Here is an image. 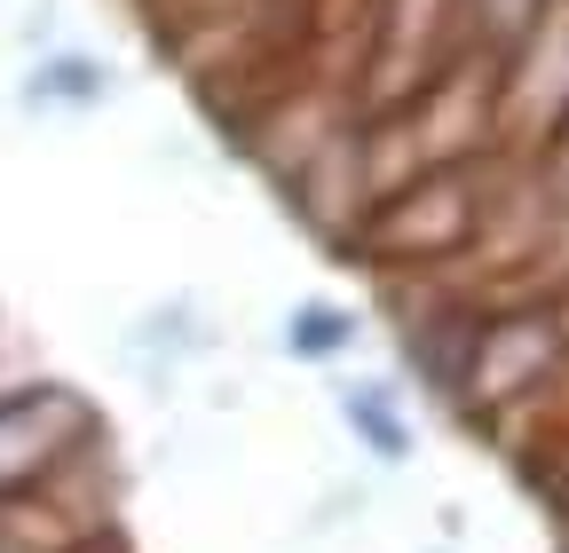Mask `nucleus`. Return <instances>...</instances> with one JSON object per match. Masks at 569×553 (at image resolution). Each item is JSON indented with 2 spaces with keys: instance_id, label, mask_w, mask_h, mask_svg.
I'll use <instances>...</instances> for the list:
<instances>
[{
  "instance_id": "5",
  "label": "nucleus",
  "mask_w": 569,
  "mask_h": 553,
  "mask_svg": "<svg viewBox=\"0 0 569 553\" xmlns=\"http://www.w3.org/2000/svg\"><path fill=\"white\" fill-rule=\"evenodd\" d=\"M475 17H482L490 40H522L538 24V0H475Z\"/></svg>"
},
{
  "instance_id": "4",
  "label": "nucleus",
  "mask_w": 569,
  "mask_h": 553,
  "mask_svg": "<svg viewBox=\"0 0 569 553\" xmlns=\"http://www.w3.org/2000/svg\"><path fill=\"white\" fill-rule=\"evenodd\" d=\"M348 340H356V316H348V309H325V301L293 309V324H284V349L309 356V364H317V356H340Z\"/></svg>"
},
{
  "instance_id": "1",
  "label": "nucleus",
  "mask_w": 569,
  "mask_h": 553,
  "mask_svg": "<svg viewBox=\"0 0 569 553\" xmlns=\"http://www.w3.org/2000/svg\"><path fill=\"white\" fill-rule=\"evenodd\" d=\"M88 403L71 388H24L0 395V491H24V482L56 474L71 443H88Z\"/></svg>"
},
{
  "instance_id": "3",
  "label": "nucleus",
  "mask_w": 569,
  "mask_h": 553,
  "mask_svg": "<svg viewBox=\"0 0 569 553\" xmlns=\"http://www.w3.org/2000/svg\"><path fill=\"white\" fill-rule=\"evenodd\" d=\"M111 95V72H103V63L96 56H48L40 63V80H32V103H103Z\"/></svg>"
},
{
  "instance_id": "2",
  "label": "nucleus",
  "mask_w": 569,
  "mask_h": 553,
  "mask_svg": "<svg viewBox=\"0 0 569 553\" xmlns=\"http://www.w3.org/2000/svg\"><path fill=\"white\" fill-rule=\"evenodd\" d=\"M340 420L365 435L388 466H396V459H411V428H403V411H396V395H388V388H348V395H340Z\"/></svg>"
}]
</instances>
